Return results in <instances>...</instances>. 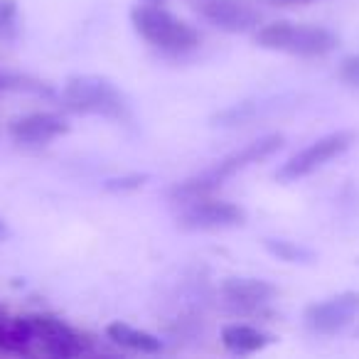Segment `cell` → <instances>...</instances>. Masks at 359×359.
Instances as JSON below:
<instances>
[{
	"label": "cell",
	"mask_w": 359,
	"mask_h": 359,
	"mask_svg": "<svg viewBox=\"0 0 359 359\" xmlns=\"http://www.w3.org/2000/svg\"><path fill=\"white\" fill-rule=\"evenodd\" d=\"M283 140L285 138L280 133H269V135H261V138L251 140V143H246L241 150H236V153L226 155L224 160H219L215 168L205 170L202 175L185 180V182H177V185L170 190V200H172L175 205H180V202L195 200V197L212 195V192L224 185L229 177L244 172L251 165H259V163H264V160L273 158V155L283 148Z\"/></svg>",
	"instance_id": "cell-1"
},
{
	"label": "cell",
	"mask_w": 359,
	"mask_h": 359,
	"mask_svg": "<svg viewBox=\"0 0 359 359\" xmlns=\"http://www.w3.org/2000/svg\"><path fill=\"white\" fill-rule=\"evenodd\" d=\"M65 109L84 116H101L111 121H128L130 104L121 89L99 74H74L62 86Z\"/></svg>",
	"instance_id": "cell-2"
},
{
	"label": "cell",
	"mask_w": 359,
	"mask_h": 359,
	"mask_svg": "<svg viewBox=\"0 0 359 359\" xmlns=\"http://www.w3.org/2000/svg\"><path fill=\"white\" fill-rule=\"evenodd\" d=\"M130 25L155 50L168 55H185L200 45V32L190 22L180 20L163 6L143 3L130 11Z\"/></svg>",
	"instance_id": "cell-3"
},
{
	"label": "cell",
	"mask_w": 359,
	"mask_h": 359,
	"mask_svg": "<svg viewBox=\"0 0 359 359\" xmlns=\"http://www.w3.org/2000/svg\"><path fill=\"white\" fill-rule=\"evenodd\" d=\"M259 47L271 52H283L293 57H325L337 50L339 37L332 30L320 25H305V22H271L256 30Z\"/></svg>",
	"instance_id": "cell-4"
},
{
	"label": "cell",
	"mask_w": 359,
	"mask_h": 359,
	"mask_svg": "<svg viewBox=\"0 0 359 359\" xmlns=\"http://www.w3.org/2000/svg\"><path fill=\"white\" fill-rule=\"evenodd\" d=\"M175 222L182 231H217V229H234L246 222V210L234 202L195 197V200L180 202V210Z\"/></svg>",
	"instance_id": "cell-5"
},
{
	"label": "cell",
	"mask_w": 359,
	"mask_h": 359,
	"mask_svg": "<svg viewBox=\"0 0 359 359\" xmlns=\"http://www.w3.org/2000/svg\"><path fill=\"white\" fill-rule=\"evenodd\" d=\"M354 143V133L352 130H334L327 133L323 138L313 140L308 148L298 150L293 158H288L283 165L278 168L276 177L280 182H295V180H303L308 175L318 172L320 168H325L327 163L337 160L339 155H344Z\"/></svg>",
	"instance_id": "cell-6"
},
{
	"label": "cell",
	"mask_w": 359,
	"mask_h": 359,
	"mask_svg": "<svg viewBox=\"0 0 359 359\" xmlns=\"http://www.w3.org/2000/svg\"><path fill=\"white\" fill-rule=\"evenodd\" d=\"M22 323L27 325L32 339H37L52 357L69 359L81 357L86 352V339L72 325H67L55 315H25Z\"/></svg>",
	"instance_id": "cell-7"
},
{
	"label": "cell",
	"mask_w": 359,
	"mask_h": 359,
	"mask_svg": "<svg viewBox=\"0 0 359 359\" xmlns=\"http://www.w3.org/2000/svg\"><path fill=\"white\" fill-rule=\"evenodd\" d=\"M359 315V293L344 290L332 298L318 300L305 308V325L318 334H337L357 320Z\"/></svg>",
	"instance_id": "cell-8"
},
{
	"label": "cell",
	"mask_w": 359,
	"mask_h": 359,
	"mask_svg": "<svg viewBox=\"0 0 359 359\" xmlns=\"http://www.w3.org/2000/svg\"><path fill=\"white\" fill-rule=\"evenodd\" d=\"M190 6L210 25L231 35L256 30L261 22V11L251 0H190Z\"/></svg>",
	"instance_id": "cell-9"
},
{
	"label": "cell",
	"mask_w": 359,
	"mask_h": 359,
	"mask_svg": "<svg viewBox=\"0 0 359 359\" xmlns=\"http://www.w3.org/2000/svg\"><path fill=\"white\" fill-rule=\"evenodd\" d=\"M11 138L22 145H45L50 140L60 138L69 130L67 121L57 114H47V111H37V114H27L20 118L11 121Z\"/></svg>",
	"instance_id": "cell-10"
},
{
	"label": "cell",
	"mask_w": 359,
	"mask_h": 359,
	"mask_svg": "<svg viewBox=\"0 0 359 359\" xmlns=\"http://www.w3.org/2000/svg\"><path fill=\"white\" fill-rule=\"evenodd\" d=\"M222 295L234 308L254 313V310L266 308L278 295V290L264 278H226L222 283Z\"/></svg>",
	"instance_id": "cell-11"
},
{
	"label": "cell",
	"mask_w": 359,
	"mask_h": 359,
	"mask_svg": "<svg viewBox=\"0 0 359 359\" xmlns=\"http://www.w3.org/2000/svg\"><path fill=\"white\" fill-rule=\"evenodd\" d=\"M222 344L231 354H256L271 344V337L264 330L246 323H231L222 330Z\"/></svg>",
	"instance_id": "cell-12"
},
{
	"label": "cell",
	"mask_w": 359,
	"mask_h": 359,
	"mask_svg": "<svg viewBox=\"0 0 359 359\" xmlns=\"http://www.w3.org/2000/svg\"><path fill=\"white\" fill-rule=\"evenodd\" d=\"M106 334H109L111 342H116L123 349H130V352H140V354L163 352V342H160L155 334L133 327V325H126V323H121V320L111 323L109 327H106Z\"/></svg>",
	"instance_id": "cell-13"
},
{
	"label": "cell",
	"mask_w": 359,
	"mask_h": 359,
	"mask_svg": "<svg viewBox=\"0 0 359 359\" xmlns=\"http://www.w3.org/2000/svg\"><path fill=\"white\" fill-rule=\"evenodd\" d=\"M264 246H266V251H269V254H273L276 259H280V261H288V264H305V261L313 259V254H310L308 249L293 244V241L266 239Z\"/></svg>",
	"instance_id": "cell-14"
},
{
	"label": "cell",
	"mask_w": 359,
	"mask_h": 359,
	"mask_svg": "<svg viewBox=\"0 0 359 359\" xmlns=\"http://www.w3.org/2000/svg\"><path fill=\"white\" fill-rule=\"evenodd\" d=\"M18 0H0V35L13 37L18 32Z\"/></svg>",
	"instance_id": "cell-15"
},
{
	"label": "cell",
	"mask_w": 359,
	"mask_h": 359,
	"mask_svg": "<svg viewBox=\"0 0 359 359\" xmlns=\"http://www.w3.org/2000/svg\"><path fill=\"white\" fill-rule=\"evenodd\" d=\"M11 89H18V91H47L42 84L37 81H30L27 76H15V74H8V72H0V91H11Z\"/></svg>",
	"instance_id": "cell-16"
},
{
	"label": "cell",
	"mask_w": 359,
	"mask_h": 359,
	"mask_svg": "<svg viewBox=\"0 0 359 359\" xmlns=\"http://www.w3.org/2000/svg\"><path fill=\"white\" fill-rule=\"evenodd\" d=\"M339 79L349 86H357L359 89V55H349L339 65Z\"/></svg>",
	"instance_id": "cell-17"
},
{
	"label": "cell",
	"mask_w": 359,
	"mask_h": 359,
	"mask_svg": "<svg viewBox=\"0 0 359 359\" xmlns=\"http://www.w3.org/2000/svg\"><path fill=\"white\" fill-rule=\"evenodd\" d=\"M143 180L140 175H133V177H121V180H109L106 182V190H135V187L143 185Z\"/></svg>",
	"instance_id": "cell-18"
},
{
	"label": "cell",
	"mask_w": 359,
	"mask_h": 359,
	"mask_svg": "<svg viewBox=\"0 0 359 359\" xmlns=\"http://www.w3.org/2000/svg\"><path fill=\"white\" fill-rule=\"evenodd\" d=\"M273 6H298V3H313V0H271Z\"/></svg>",
	"instance_id": "cell-19"
},
{
	"label": "cell",
	"mask_w": 359,
	"mask_h": 359,
	"mask_svg": "<svg viewBox=\"0 0 359 359\" xmlns=\"http://www.w3.org/2000/svg\"><path fill=\"white\" fill-rule=\"evenodd\" d=\"M6 239H8V224L3 219H0V244H3Z\"/></svg>",
	"instance_id": "cell-20"
},
{
	"label": "cell",
	"mask_w": 359,
	"mask_h": 359,
	"mask_svg": "<svg viewBox=\"0 0 359 359\" xmlns=\"http://www.w3.org/2000/svg\"><path fill=\"white\" fill-rule=\"evenodd\" d=\"M8 318H11V315H8V310L3 308V305H0V323H6Z\"/></svg>",
	"instance_id": "cell-21"
},
{
	"label": "cell",
	"mask_w": 359,
	"mask_h": 359,
	"mask_svg": "<svg viewBox=\"0 0 359 359\" xmlns=\"http://www.w3.org/2000/svg\"><path fill=\"white\" fill-rule=\"evenodd\" d=\"M143 3H153V6H163V3H168V0H143Z\"/></svg>",
	"instance_id": "cell-22"
}]
</instances>
